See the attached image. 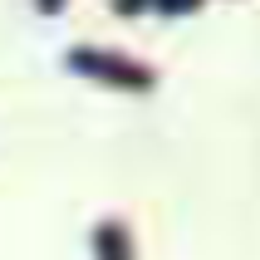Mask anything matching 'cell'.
Listing matches in <instances>:
<instances>
[{
  "label": "cell",
  "mask_w": 260,
  "mask_h": 260,
  "mask_svg": "<svg viewBox=\"0 0 260 260\" xmlns=\"http://www.w3.org/2000/svg\"><path fill=\"white\" fill-rule=\"evenodd\" d=\"M74 64L88 69V74H103V79H123V84H152V74H147V69H128V64L108 59L103 49H74Z\"/></svg>",
  "instance_id": "1"
},
{
  "label": "cell",
  "mask_w": 260,
  "mask_h": 260,
  "mask_svg": "<svg viewBox=\"0 0 260 260\" xmlns=\"http://www.w3.org/2000/svg\"><path fill=\"white\" fill-rule=\"evenodd\" d=\"M40 5H44V10H59V0H40Z\"/></svg>",
  "instance_id": "2"
}]
</instances>
